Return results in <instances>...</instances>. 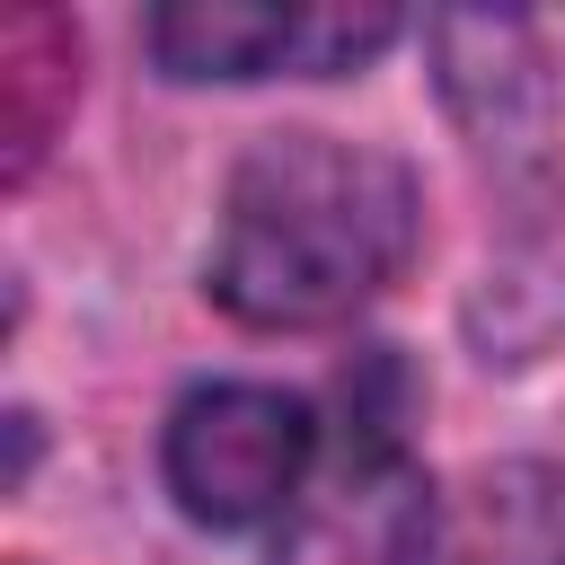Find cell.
Returning <instances> with one entry per match:
<instances>
[{"mask_svg":"<svg viewBox=\"0 0 565 565\" xmlns=\"http://www.w3.org/2000/svg\"><path fill=\"white\" fill-rule=\"evenodd\" d=\"M300 9H265V0H168L150 18V53L177 79H265L291 62Z\"/></svg>","mask_w":565,"mask_h":565,"instance_id":"5","label":"cell"},{"mask_svg":"<svg viewBox=\"0 0 565 565\" xmlns=\"http://www.w3.org/2000/svg\"><path fill=\"white\" fill-rule=\"evenodd\" d=\"M397 35L388 9H300V35H291V62L300 71H353L362 53H380Z\"/></svg>","mask_w":565,"mask_h":565,"instance_id":"6","label":"cell"},{"mask_svg":"<svg viewBox=\"0 0 565 565\" xmlns=\"http://www.w3.org/2000/svg\"><path fill=\"white\" fill-rule=\"evenodd\" d=\"M415 247V177L335 132H274L238 159L212 238V300L247 327H335Z\"/></svg>","mask_w":565,"mask_h":565,"instance_id":"1","label":"cell"},{"mask_svg":"<svg viewBox=\"0 0 565 565\" xmlns=\"http://www.w3.org/2000/svg\"><path fill=\"white\" fill-rule=\"evenodd\" d=\"M274 565H433V486L397 441H344V459L291 503Z\"/></svg>","mask_w":565,"mask_h":565,"instance_id":"3","label":"cell"},{"mask_svg":"<svg viewBox=\"0 0 565 565\" xmlns=\"http://www.w3.org/2000/svg\"><path fill=\"white\" fill-rule=\"evenodd\" d=\"M300 468H309V406L282 388L221 380L168 415V494L212 530L265 521L300 486Z\"/></svg>","mask_w":565,"mask_h":565,"instance_id":"2","label":"cell"},{"mask_svg":"<svg viewBox=\"0 0 565 565\" xmlns=\"http://www.w3.org/2000/svg\"><path fill=\"white\" fill-rule=\"evenodd\" d=\"M450 565H565V468L494 459L450 503Z\"/></svg>","mask_w":565,"mask_h":565,"instance_id":"4","label":"cell"}]
</instances>
